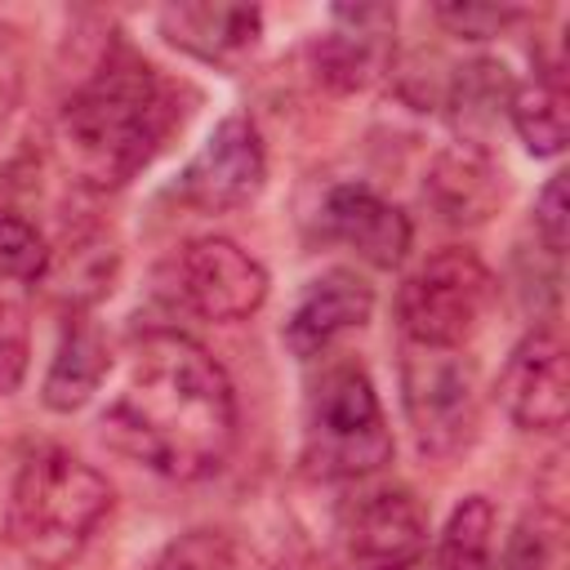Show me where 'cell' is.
Wrapping results in <instances>:
<instances>
[{
  "mask_svg": "<svg viewBox=\"0 0 570 570\" xmlns=\"http://www.w3.org/2000/svg\"><path fill=\"white\" fill-rule=\"evenodd\" d=\"M27 356H31V325L27 312L9 298H0V396L18 392L27 379Z\"/></svg>",
  "mask_w": 570,
  "mask_h": 570,
  "instance_id": "23",
  "label": "cell"
},
{
  "mask_svg": "<svg viewBox=\"0 0 570 570\" xmlns=\"http://www.w3.org/2000/svg\"><path fill=\"white\" fill-rule=\"evenodd\" d=\"M508 120L517 129V138L525 142L530 156H561L566 151V89H561V76L548 71L521 89H512V102H508Z\"/></svg>",
  "mask_w": 570,
  "mask_h": 570,
  "instance_id": "18",
  "label": "cell"
},
{
  "mask_svg": "<svg viewBox=\"0 0 570 570\" xmlns=\"http://www.w3.org/2000/svg\"><path fill=\"white\" fill-rule=\"evenodd\" d=\"M111 512V485L71 450H31L13 476L4 530L36 570H62Z\"/></svg>",
  "mask_w": 570,
  "mask_h": 570,
  "instance_id": "3",
  "label": "cell"
},
{
  "mask_svg": "<svg viewBox=\"0 0 570 570\" xmlns=\"http://www.w3.org/2000/svg\"><path fill=\"white\" fill-rule=\"evenodd\" d=\"M392 459V428L383 419L370 374L352 361L330 365L303 410V468L321 481H356Z\"/></svg>",
  "mask_w": 570,
  "mask_h": 570,
  "instance_id": "4",
  "label": "cell"
},
{
  "mask_svg": "<svg viewBox=\"0 0 570 570\" xmlns=\"http://www.w3.org/2000/svg\"><path fill=\"white\" fill-rule=\"evenodd\" d=\"M392 27H396V9L387 4H334L330 31L316 36L312 45L316 76L338 94L365 89L392 62Z\"/></svg>",
  "mask_w": 570,
  "mask_h": 570,
  "instance_id": "11",
  "label": "cell"
},
{
  "mask_svg": "<svg viewBox=\"0 0 570 570\" xmlns=\"http://www.w3.org/2000/svg\"><path fill=\"white\" fill-rule=\"evenodd\" d=\"M316 232H321V240L347 245L370 267H396L414 240L410 218L365 183L330 187L316 209Z\"/></svg>",
  "mask_w": 570,
  "mask_h": 570,
  "instance_id": "12",
  "label": "cell"
},
{
  "mask_svg": "<svg viewBox=\"0 0 570 570\" xmlns=\"http://www.w3.org/2000/svg\"><path fill=\"white\" fill-rule=\"evenodd\" d=\"M490 552H494V503L485 494H468L450 512L436 539L432 570H490Z\"/></svg>",
  "mask_w": 570,
  "mask_h": 570,
  "instance_id": "20",
  "label": "cell"
},
{
  "mask_svg": "<svg viewBox=\"0 0 570 570\" xmlns=\"http://www.w3.org/2000/svg\"><path fill=\"white\" fill-rule=\"evenodd\" d=\"M352 570H414L428 552V508L410 485H379L343 512Z\"/></svg>",
  "mask_w": 570,
  "mask_h": 570,
  "instance_id": "9",
  "label": "cell"
},
{
  "mask_svg": "<svg viewBox=\"0 0 570 570\" xmlns=\"http://www.w3.org/2000/svg\"><path fill=\"white\" fill-rule=\"evenodd\" d=\"M436 22L450 27L454 36H463V40H490L508 22H517V9H503V4L499 9L494 4H441Z\"/></svg>",
  "mask_w": 570,
  "mask_h": 570,
  "instance_id": "24",
  "label": "cell"
},
{
  "mask_svg": "<svg viewBox=\"0 0 570 570\" xmlns=\"http://www.w3.org/2000/svg\"><path fill=\"white\" fill-rule=\"evenodd\" d=\"M49 267V240L13 209H0V281H40Z\"/></svg>",
  "mask_w": 570,
  "mask_h": 570,
  "instance_id": "22",
  "label": "cell"
},
{
  "mask_svg": "<svg viewBox=\"0 0 570 570\" xmlns=\"http://www.w3.org/2000/svg\"><path fill=\"white\" fill-rule=\"evenodd\" d=\"M102 436L169 481H200L236 441L232 379L187 334L151 330L102 410Z\"/></svg>",
  "mask_w": 570,
  "mask_h": 570,
  "instance_id": "1",
  "label": "cell"
},
{
  "mask_svg": "<svg viewBox=\"0 0 570 570\" xmlns=\"http://www.w3.org/2000/svg\"><path fill=\"white\" fill-rule=\"evenodd\" d=\"M147 570H236V543L232 534L223 530H209V525H196V530H183L174 534Z\"/></svg>",
  "mask_w": 570,
  "mask_h": 570,
  "instance_id": "21",
  "label": "cell"
},
{
  "mask_svg": "<svg viewBox=\"0 0 570 570\" xmlns=\"http://www.w3.org/2000/svg\"><path fill=\"white\" fill-rule=\"evenodd\" d=\"M22 80H27L22 31H18L13 22H0V129L9 125L13 107L22 102Z\"/></svg>",
  "mask_w": 570,
  "mask_h": 570,
  "instance_id": "26",
  "label": "cell"
},
{
  "mask_svg": "<svg viewBox=\"0 0 570 570\" xmlns=\"http://www.w3.org/2000/svg\"><path fill=\"white\" fill-rule=\"evenodd\" d=\"M156 22L174 49L214 67L245 58L263 36V9L254 4H169Z\"/></svg>",
  "mask_w": 570,
  "mask_h": 570,
  "instance_id": "15",
  "label": "cell"
},
{
  "mask_svg": "<svg viewBox=\"0 0 570 570\" xmlns=\"http://www.w3.org/2000/svg\"><path fill=\"white\" fill-rule=\"evenodd\" d=\"M512 76L503 62L494 58H472V62H459L454 76L445 80V94H441V107L450 111V120L463 129V142H481V134L508 111L512 102Z\"/></svg>",
  "mask_w": 570,
  "mask_h": 570,
  "instance_id": "17",
  "label": "cell"
},
{
  "mask_svg": "<svg viewBox=\"0 0 570 570\" xmlns=\"http://www.w3.org/2000/svg\"><path fill=\"white\" fill-rule=\"evenodd\" d=\"M267 183L263 134L249 116H227L200 142V151L178 174V196L200 214L245 209Z\"/></svg>",
  "mask_w": 570,
  "mask_h": 570,
  "instance_id": "7",
  "label": "cell"
},
{
  "mask_svg": "<svg viewBox=\"0 0 570 570\" xmlns=\"http://www.w3.org/2000/svg\"><path fill=\"white\" fill-rule=\"evenodd\" d=\"M174 125H183L178 85L125 40H111L58 111V151L80 187L116 191L151 165Z\"/></svg>",
  "mask_w": 570,
  "mask_h": 570,
  "instance_id": "2",
  "label": "cell"
},
{
  "mask_svg": "<svg viewBox=\"0 0 570 570\" xmlns=\"http://www.w3.org/2000/svg\"><path fill=\"white\" fill-rule=\"evenodd\" d=\"M401 401L423 454H454L476 428V370L459 352L410 347L401 365Z\"/></svg>",
  "mask_w": 570,
  "mask_h": 570,
  "instance_id": "6",
  "label": "cell"
},
{
  "mask_svg": "<svg viewBox=\"0 0 570 570\" xmlns=\"http://www.w3.org/2000/svg\"><path fill=\"white\" fill-rule=\"evenodd\" d=\"M566 227H570V209H566V174H552L534 200V232L543 240V249L552 258H561L566 249Z\"/></svg>",
  "mask_w": 570,
  "mask_h": 570,
  "instance_id": "25",
  "label": "cell"
},
{
  "mask_svg": "<svg viewBox=\"0 0 570 570\" xmlns=\"http://www.w3.org/2000/svg\"><path fill=\"white\" fill-rule=\"evenodd\" d=\"M503 196H508V174L485 151V142L441 147L423 178V200L450 227H476V223L494 218Z\"/></svg>",
  "mask_w": 570,
  "mask_h": 570,
  "instance_id": "13",
  "label": "cell"
},
{
  "mask_svg": "<svg viewBox=\"0 0 570 570\" xmlns=\"http://www.w3.org/2000/svg\"><path fill=\"white\" fill-rule=\"evenodd\" d=\"M552 557H548V539L539 534L534 521H521L508 543H503V557H499V570H548Z\"/></svg>",
  "mask_w": 570,
  "mask_h": 570,
  "instance_id": "27",
  "label": "cell"
},
{
  "mask_svg": "<svg viewBox=\"0 0 570 570\" xmlns=\"http://www.w3.org/2000/svg\"><path fill=\"white\" fill-rule=\"evenodd\" d=\"M490 303H494L490 267L472 249L445 245L432 258H423L396 289V325L410 338V347L459 352L481 330Z\"/></svg>",
  "mask_w": 570,
  "mask_h": 570,
  "instance_id": "5",
  "label": "cell"
},
{
  "mask_svg": "<svg viewBox=\"0 0 570 570\" xmlns=\"http://www.w3.org/2000/svg\"><path fill=\"white\" fill-rule=\"evenodd\" d=\"M370 312H374V289H370L356 272L334 267V272L316 276V281L303 289V298L294 303V312H289V321H285V347H289L294 356L312 361V356H321L338 334L361 330V325L370 321Z\"/></svg>",
  "mask_w": 570,
  "mask_h": 570,
  "instance_id": "14",
  "label": "cell"
},
{
  "mask_svg": "<svg viewBox=\"0 0 570 570\" xmlns=\"http://www.w3.org/2000/svg\"><path fill=\"white\" fill-rule=\"evenodd\" d=\"M178 294L205 321H245L267 303V267L227 236H200L183 245Z\"/></svg>",
  "mask_w": 570,
  "mask_h": 570,
  "instance_id": "8",
  "label": "cell"
},
{
  "mask_svg": "<svg viewBox=\"0 0 570 570\" xmlns=\"http://www.w3.org/2000/svg\"><path fill=\"white\" fill-rule=\"evenodd\" d=\"M111 370V352H107V338L102 330L89 321V316H67L62 325V338H58V352L49 361V374L40 383V401L58 414H71L80 410L107 379Z\"/></svg>",
  "mask_w": 570,
  "mask_h": 570,
  "instance_id": "16",
  "label": "cell"
},
{
  "mask_svg": "<svg viewBox=\"0 0 570 570\" xmlns=\"http://www.w3.org/2000/svg\"><path fill=\"white\" fill-rule=\"evenodd\" d=\"M276 570H334L325 557H312V552H303V557H289V561H281Z\"/></svg>",
  "mask_w": 570,
  "mask_h": 570,
  "instance_id": "28",
  "label": "cell"
},
{
  "mask_svg": "<svg viewBox=\"0 0 570 570\" xmlns=\"http://www.w3.org/2000/svg\"><path fill=\"white\" fill-rule=\"evenodd\" d=\"M503 414L525 432H557L570 414V374H566V343L557 330L539 325L530 330L512 356L503 361V374L494 383Z\"/></svg>",
  "mask_w": 570,
  "mask_h": 570,
  "instance_id": "10",
  "label": "cell"
},
{
  "mask_svg": "<svg viewBox=\"0 0 570 570\" xmlns=\"http://www.w3.org/2000/svg\"><path fill=\"white\" fill-rule=\"evenodd\" d=\"M67 249L71 254H53L49 249V267H45L40 281H53V289L71 307H85V303H94V298H102L111 289L116 249L102 236H76V240H67Z\"/></svg>",
  "mask_w": 570,
  "mask_h": 570,
  "instance_id": "19",
  "label": "cell"
}]
</instances>
